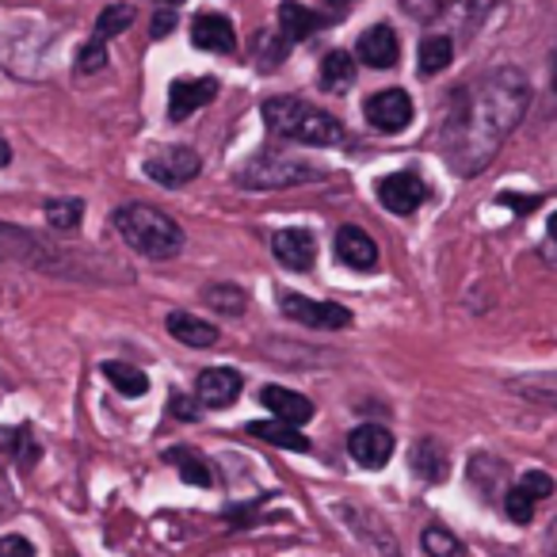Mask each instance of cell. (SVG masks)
<instances>
[{
	"label": "cell",
	"mask_w": 557,
	"mask_h": 557,
	"mask_svg": "<svg viewBox=\"0 0 557 557\" xmlns=\"http://www.w3.org/2000/svg\"><path fill=\"white\" fill-rule=\"evenodd\" d=\"M356 54H359V62L371 65V70H389V65H397V58H401V42H397V35L389 32L386 24H379L359 35Z\"/></svg>",
	"instance_id": "obj_14"
},
{
	"label": "cell",
	"mask_w": 557,
	"mask_h": 557,
	"mask_svg": "<svg viewBox=\"0 0 557 557\" xmlns=\"http://www.w3.org/2000/svg\"><path fill=\"white\" fill-rule=\"evenodd\" d=\"M318 85L325 92H348L356 85V62H351L344 50H333V54L321 58V70H318Z\"/></svg>",
	"instance_id": "obj_22"
},
{
	"label": "cell",
	"mask_w": 557,
	"mask_h": 557,
	"mask_svg": "<svg viewBox=\"0 0 557 557\" xmlns=\"http://www.w3.org/2000/svg\"><path fill=\"white\" fill-rule=\"evenodd\" d=\"M9 161H12V149H9V141L0 138V169H9Z\"/></svg>",
	"instance_id": "obj_39"
},
{
	"label": "cell",
	"mask_w": 557,
	"mask_h": 557,
	"mask_svg": "<svg viewBox=\"0 0 557 557\" xmlns=\"http://www.w3.org/2000/svg\"><path fill=\"white\" fill-rule=\"evenodd\" d=\"M218 81L214 77H195V81H176L169 88V119H187L191 111L214 103Z\"/></svg>",
	"instance_id": "obj_13"
},
{
	"label": "cell",
	"mask_w": 557,
	"mask_h": 557,
	"mask_svg": "<svg viewBox=\"0 0 557 557\" xmlns=\"http://www.w3.org/2000/svg\"><path fill=\"white\" fill-rule=\"evenodd\" d=\"M199 169H202L199 153L187 149V146H164V149H157V153L146 157V176L161 187L187 184V180L199 176Z\"/></svg>",
	"instance_id": "obj_6"
},
{
	"label": "cell",
	"mask_w": 557,
	"mask_h": 557,
	"mask_svg": "<svg viewBox=\"0 0 557 557\" xmlns=\"http://www.w3.org/2000/svg\"><path fill=\"white\" fill-rule=\"evenodd\" d=\"M534 504L539 500H531V493H523V488H508V496H504V511H508V519L511 523H531L534 519Z\"/></svg>",
	"instance_id": "obj_32"
},
{
	"label": "cell",
	"mask_w": 557,
	"mask_h": 557,
	"mask_svg": "<svg viewBox=\"0 0 557 557\" xmlns=\"http://www.w3.org/2000/svg\"><path fill=\"white\" fill-rule=\"evenodd\" d=\"M164 458L172 462V470L187 481V485H199V488H210L214 485V466L207 462V455L195 447H172L164 450Z\"/></svg>",
	"instance_id": "obj_19"
},
{
	"label": "cell",
	"mask_w": 557,
	"mask_h": 557,
	"mask_svg": "<svg viewBox=\"0 0 557 557\" xmlns=\"http://www.w3.org/2000/svg\"><path fill=\"white\" fill-rule=\"evenodd\" d=\"M306 180H321V169L287 153H256L237 172V184L252 187V191H278V187H295L306 184Z\"/></svg>",
	"instance_id": "obj_5"
},
{
	"label": "cell",
	"mask_w": 557,
	"mask_h": 557,
	"mask_svg": "<svg viewBox=\"0 0 557 557\" xmlns=\"http://www.w3.org/2000/svg\"><path fill=\"white\" fill-rule=\"evenodd\" d=\"M325 24H329V16L306 9V4H298V0H283V4H278V32H283L287 42L313 39Z\"/></svg>",
	"instance_id": "obj_15"
},
{
	"label": "cell",
	"mask_w": 557,
	"mask_h": 557,
	"mask_svg": "<svg viewBox=\"0 0 557 557\" xmlns=\"http://www.w3.org/2000/svg\"><path fill=\"white\" fill-rule=\"evenodd\" d=\"M519 488L523 493H531V500H546V496H554V478L549 473H542V470H527L523 478H519Z\"/></svg>",
	"instance_id": "obj_34"
},
{
	"label": "cell",
	"mask_w": 557,
	"mask_h": 557,
	"mask_svg": "<svg viewBox=\"0 0 557 557\" xmlns=\"http://www.w3.org/2000/svg\"><path fill=\"white\" fill-rule=\"evenodd\" d=\"M103 65H108V42L88 39L85 47H81V54H77V73H81V77H85V73H100Z\"/></svg>",
	"instance_id": "obj_33"
},
{
	"label": "cell",
	"mask_w": 557,
	"mask_h": 557,
	"mask_svg": "<svg viewBox=\"0 0 557 557\" xmlns=\"http://www.w3.org/2000/svg\"><path fill=\"white\" fill-rule=\"evenodd\" d=\"M169 409H172V417H180V420H195V417H199V405H195L191 401V397H184V394H172V405H169Z\"/></svg>",
	"instance_id": "obj_38"
},
{
	"label": "cell",
	"mask_w": 557,
	"mask_h": 557,
	"mask_svg": "<svg viewBox=\"0 0 557 557\" xmlns=\"http://www.w3.org/2000/svg\"><path fill=\"white\" fill-rule=\"evenodd\" d=\"M336 256H341L348 268L356 271H371L379 263V245H374L371 233H363L359 225H344L336 233Z\"/></svg>",
	"instance_id": "obj_16"
},
{
	"label": "cell",
	"mask_w": 557,
	"mask_h": 557,
	"mask_svg": "<svg viewBox=\"0 0 557 557\" xmlns=\"http://www.w3.org/2000/svg\"><path fill=\"white\" fill-rule=\"evenodd\" d=\"M85 218V202L81 199H50L47 202V222L62 233H73Z\"/></svg>",
	"instance_id": "obj_30"
},
{
	"label": "cell",
	"mask_w": 557,
	"mask_h": 557,
	"mask_svg": "<svg viewBox=\"0 0 557 557\" xmlns=\"http://www.w3.org/2000/svg\"><path fill=\"white\" fill-rule=\"evenodd\" d=\"M103 374H108V382L119 389V394L126 397H141L149 389V379L141 371H134V367L126 363H103Z\"/></svg>",
	"instance_id": "obj_28"
},
{
	"label": "cell",
	"mask_w": 557,
	"mask_h": 557,
	"mask_svg": "<svg viewBox=\"0 0 557 557\" xmlns=\"http://www.w3.org/2000/svg\"><path fill=\"white\" fill-rule=\"evenodd\" d=\"M248 432H252L256 440L275 443V447H283V450H302V455L310 450V440L298 432V424H287V420H252Z\"/></svg>",
	"instance_id": "obj_21"
},
{
	"label": "cell",
	"mask_w": 557,
	"mask_h": 557,
	"mask_svg": "<svg viewBox=\"0 0 557 557\" xmlns=\"http://www.w3.org/2000/svg\"><path fill=\"white\" fill-rule=\"evenodd\" d=\"M450 58H455V39H450V35H428L417 50L420 77H435V73H443L450 65Z\"/></svg>",
	"instance_id": "obj_23"
},
{
	"label": "cell",
	"mask_w": 557,
	"mask_h": 557,
	"mask_svg": "<svg viewBox=\"0 0 557 557\" xmlns=\"http://www.w3.org/2000/svg\"><path fill=\"white\" fill-rule=\"evenodd\" d=\"M202 298H207L218 313H225V318H237L248 306V295L240 287H233V283H214V287L202 290Z\"/></svg>",
	"instance_id": "obj_27"
},
{
	"label": "cell",
	"mask_w": 557,
	"mask_h": 557,
	"mask_svg": "<svg viewBox=\"0 0 557 557\" xmlns=\"http://www.w3.org/2000/svg\"><path fill=\"white\" fill-rule=\"evenodd\" d=\"M341 4H351V0H341Z\"/></svg>",
	"instance_id": "obj_44"
},
{
	"label": "cell",
	"mask_w": 557,
	"mask_h": 557,
	"mask_svg": "<svg viewBox=\"0 0 557 557\" xmlns=\"http://www.w3.org/2000/svg\"><path fill=\"white\" fill-rule=\"evenodd\" d=\"M290 42L283 39V32L271 35V32H256V54H260L263 70H271V65H278L283 58H287Z\"/></svg>",
	"instance_id": "obj_31"
},
{
	"label": "cell",
	"mask_w": 557,
	"mask_h": 557,
	"mask_svg": "<svg viewBox=\"0 0 557 557\" xmlns=\"http://www.w3.org/2000/svg\"><path fill=\"white\" fill-rule=\"evenodd\" d=\"M138 20V12L131 9V4H108V9L100 12V20H96V35L92 39H100V42H108V39H115V35H123L126 27Z\"/></svg>",
	"instance_id": "obj_26"
},
{
	"label": "cell",
	"mask_w": 557,
	"mask_h": 557,
	"mask_svg": "<svg viewBox=\"0 0 557 557\" xmlns=\"http://www.w3.org/2000/svg\"><path fill=\"white\" fill-rule=\"evenodd\" d=\"M554 92H557V54H554Z\"/></svg>",
	"instance_id": "obj_42"
},
{
	"label": "cell",
	"mask_w": 557,
	"mask_h": 557,
	"mask_svg": "<svg viewBox=\"0 0 557 557\" xmlns=\"http://www.w3.org/2000/svg\"><path fill=\"white\" fill-rule=\"evenodd\" d=\"M191 42L199 50H210V54H233L237 50V32H233V24L222 12H199L191 20Z\"/></svg>",
	"instance_id": "obj_12"
},
{
	"label": "cell",
	"mask_w": 557,
	"mask_h": 557,
	"mask_svg": "<svg viewBox=\"0 0 557 557\" xmlns=\"http://www.w3.org/2000/svg\"><path fill=\"white\" fill-rule=\"evenodd\" d=\"M0 557H35V546L20 534H4L0 539Z\"/></svg>",
	"instance_id": "obj_36"
},
{
	"label": "cell",
	"mask_w": 557,
	"mask_h": 557,
	"mask_svg": "<svg viewBox=\"0 0 557 557\" xmlns=\"http://www.w3.org/2000/svg\"><path fill=\"white\" fill-rule=\"evenodd\" d=\"M115 230L134 252L149 256V260H172L184 248V233L169 214L146 207V202H131V207L115 210Z\"/></svg>",
	"instance_id": "obj_3"
},
{
	"label": "cell",
	"mask_w": 557,
	"mask_h": 557,
	"mask_svg": "<svg viewBox=\"0 0 557 557\" xmlns=\"http://www.w3.org/2000/svg\"><path fill=\"white\" fill-rule=\"evenodd\" d=\"M237 394H240V374L230 371V367H210V371L199 374V401L210 405V409H225V405H233Z\"/></svg>",
	"instance_id": "obj_18"
},
{
	"label": "cell",
	"mask_w": 557,
	"mask_h": 557,
	"mask_svg": "<svg viewBox=\"0 0 557 557\" xmlns=\"http://www.w3.org/2000/svg\"><path fill=\"white\" fill-rule=\"evenodd\" d=\"M164 329H169L180 344H187V348H214L218 344V329L210 325V321L191 318V313H172V318L164 321Z\"/></svg>",
	"instance_id": "obj_20"
},
{
	"label": "cell",
	"mask_w": 557,
	"mask_h": 557,
	"mask_svg": "<svg viewBox=\"0 0 557 557\" xmlns=\"http://www.w3.org/2000/svg\"><path fill=\"white\" fill-rule=\"evenodd\" d=\"M263 123L271 134L287 141H302V146H341L344 126L341 119H333L329 111L313 108V103L298 100V96H271L260 108Z\"/></svg>",
	"instance_id": "obj_2"
},
{
	"label": "cell",
	"mask_w": 557,
	"mask_h": 557,
	"mask_svg": "<svg viewBox=\"0 0 557 557\" xmlns=\"http://www.w3.org/2000/svg\"><path fill=\"white\" fill-rule=\"evenodd\" d=\"M546 230H549V237H554V240H557V210H554V214H549V222H546Z\"/></svg>",
	"instance_id": "obj_40"
},
{
	"label": "cell",
	"mask_w": 557,
	"mask_h": 557,
	"mask_svg": "<svg viewBox=\"0 0 557 557\" xmlns=\"http://www.w3.org/2000/svg\"><path fill=\"white\" fill-rule=\"evenodd\" d=\"M508 389L527 397V401L557 405V371H534V374H523V379H511Z\"/></svg>",
	"instance_id": "obj_24"
},
{
	"label": "cell",
	"mask_w": 557,
	"mask_h": 557,
	"mask_svg": "<svg viewBox=\"0 0 557 557\" xmlns=\"http://www.w3.org/2000/svg\"><path fill=\"white\" fill-rule=\"evenodd\" d=\"M412 473L424 481H443L447 478V455L435 440H420L412 447Z\"/></svg>",
	"instance_id": "obj_25"
},
{
	"label": "cell",
	"mask_w": 557,
	"mask_h": 557,
	"mask_svg": "<svg viewBox=\"0 0 557 557\" xmlns=\"http://www.w3.org/2000/svg\"><path fill=\"white\" fill-rule=\"evenodd\" d=\"M363 111H367V123H371L374 131H386V134H397L412 123V100H409V92H401V88L374 92Z\"/></svg>",
	"instance_id": "obj_8"
},
{
	"label": "cell",
	"mask_w": 557,
	"mask_h": 557,
	"mask_svg": "<svg viewBox=\"0 0 557 557\" xmlns=\"http://www.w3.org/2000/svg\"><path fill=\"white\" fill-rule=\"evenodd\" d=\"M260 401L268 405L275 420H287V424H298V428H302L306 420L313 417V401H310V397L295 394V389H287V386H263L260 389Z\"/></svg>",
	"instance_id": "obj_17"
},
{
	"label": "cell",
	"mask_w": 557,
	"mask_h": 557,
	"mask_svg": "<svg viewBox=\"0 0 557 557\" xmlns=\"http://www.w3.org/2000/svg\"><path fill=\"white\" fill-rule=\"evenodd\" d=\"M278 306H283V313H287L290 321L310 325V329H348L351 325V313L336 302H313V298L290 295L287 290V295L278 298Z\"/></svg>",
	"instance_id": "obj_7"
},
{
	"label": "cell",
	"mask_w": 557,
	"mask_h": 557,
	"mask_svg": "<svg viewBox=\"0 0 557 557\" xmlns=\"http://www.w3.org/2000/svg\"><path fill=\"white\" fill-rule=\"evenodd\" d=\"M176 9H169V4H161V9H157V16H153V39H164V35L172 32V27H176Z\"/></svg>",
	"instance_id": "obj_37"
},
{
	"label": "cell",
	"mask_w": 557,
	"mask_h": 557,
	"mask_svg": "<svg viewBox=\"0 0 557 557\" xmlns=\"http://www.w3.org/2000/svg\"><path fill=\"white\" fill-rule=\"evenodd\" d=\"M9 443L16 447V455H20V462H24V466H32L35 458H39V447H35V440H32V428H12Z\"/></svg>",
	"instance_id": "obj_35"
},
{
	"label": "cell",
	"mask_w": 557,
	"mask_h": 557,
	"mask_svg": "<svg viewBox=\"0 0 557 557\" xmlns=\"http://www.w3.org/2000/svg\"><path fill=\"white\" fill-rule=\"evenodd\" d=\"M424 199H428L424 180L412 176V172H394V176L379 180V202L386 210H394V214H412Z\"/></svg>",
	"instance_id": "obj_11"
},
{
	"label": "cell",
	"mask_w": 557,
	"mask_h": 557,
	"mask_svg": "<svg viewBox=\"0 0 557 557\" xmlns=\"http://www.w3.org/2000/svg\"><path fill=\"white\" fill-rule=\"evenodd\" d=\"M161 4H169V9H176V4H184V0H161Z\"/></svg>",
	"instance_id": "obj_41"
},
{
	"label": "cell",
	"mask_w": 557,
	"mask_h": 557,
	"mask_svg": "<svg viewBox=\"0 0 557 557\" xmlns=\"http://www.w3.org/2000/svg\"><path fill=\"white\" fill-rule=\"evenodd\" d=\"M348 455L367 470H382L394 455V432H386L382 424H363L348 435Z\"/></svg>",
	"instance_id": "obj_10"
},
{
	"label": "cell",
	"mask_w": 557,
	"mask_h": 557,
	"mask_svg": "<svg viewBox=\"0 0 557 557\" xmlns=\"http://www.w3.org/2000/svg\"><path fill=\"white\" fill-rule=\"evenodd\" d=\"M500 0H401V9L409 12L417 24L435 27V35L450 32H473L488 20V12Z\"/></svg>",
	"instance_id": "obj_4"
},
{
	"label": "cell",
	"mask_w": 557,
	"mask_h": 557,
	"mask_svg": "<svg viewBox=\"0 0 557 557\" xmlns=\"http://www.w3.org/2000/svg\"><path fill=\"white\" fill-rule=\"evenodd\" d=\"M450 96L455 100L443 119V153L458 176H478L519 126L531 103V85L516 65H496Z\"/></svg>",
	"instance_id": "obj_1"
},
{
	"label": "cell",
	"mask_w": 557,
	"mask_h": 557,
	"mask_svg": "<svg viewBox=\"0 0 557 557\" xmlns=\"http://www.w3.org/2000/svg\"><path fill=\"white\" fill-rule=\"evenodd\" d=\"M0 488H4V473H0Z\"/></svg>",
	"instance_id": "obj_43"
},
{
	"label": "cell",
	"mask_w": 557,
	"mask_h": 557,
	"mask_svg": "<svg viewBox=\"0 0 557 557\" xmlns=\"http://www.w3.org/2000/svg\"><path fill=\"white\" fill-rule=\"evenodd\" d=\"M420 542H424V554L428 557H466V546L455 539V534L447 531V527L432 523L424 534H420Z\"/></svg>",
	"instance_id": "obj_29"
},
{
	"label": "cell",
	"mask_w": 557,
	"mask_h": 557,
	"mask_svg": "<svg viewBox=\"0 0 557 557\" xmlns=\"http://www.w3.org/2000/svg\"><path fill=\"white\" fill-rule=\"evenodd\" d=\"M271 252H275V260L283 263V268L310 271L313 260H318V240H313V233L302 230V225H290V230H278L275 237H271Z\"/></svg>",
	"instance_id": "obj_9"
}]
</instances>
